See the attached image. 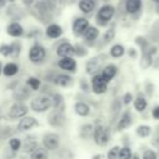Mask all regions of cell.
I'll return each mask as SVG.
<instances>
[{
    "instance_id": "cell-1",
    "label": "cell",
    "mask_w": 159,
    "mask_h": 159,
    "mask_svg": "<svg viewBox=\"0 0 159 159\" xmlns=\"http://www.w3.org/2000/svg\"><path fill=\"white\" fill-rule=\"evenodd\" d=\"M116 15V7L112 4H103L96 14V22L98 26H107Z\"/></svg>"
},
{
    "instance_id": "cell-2",
    "label": "cell",
    "mask_w": 159,
    "mask_h": 159,
    "mask_svg": "<svg viewBox=\"0 0 159 159\" xmlns=\"http://www.w3.org/2000/svg\"><path fill=\"white\" fill-rule=\"evenodd\" d=\"M46 48L39 43V42H35L30 48H29V52H27V57L30 60L31 63H35V65H40L45 61L46 58Z\"/></svg>"
},
{
    "instance_id": "cell-3",
    "label": "cell",
    "mask_w": 159,
    "mask_h": 159,
    "mask_svg": "<svg viewBox=\"0 0 159 159\" xmlns=\"http://www.w3.org/2000/svg\"><path fill=\"white\" fill-rule=\"evenodd\" d=\"M30 107L34 112H37V113H42V112H46L48 111L51 107H52V103H51V98L46 94H41V96H37L35 97L31 103H30Z\"/></svg>"
},
{
    "instance_id": "cell-4",
    "label": "cell",
    "mask_w": 159,
    "mask_h": 159,
    "mask_svg": "<svg viewBox=\"0 0 159 159\" xmlns=\"http://www.w3.org/2000/svg\"><path fill=\"white\" fill-rule=\"evenodd\" d=\"M92 138H93V140L97 145L104 147V145H107V143L109 142V138H111L109 129L101 125V124H97V125H94Z\"/></svg>"
},
{
    "instance_id": "cell-5",
    "label": "cell",
    "mask_w": 159,
    "mask_h": 159,
    "mask_svg": "<svg viewBox=\"0 0 159 159\" xmlns=\"http://www.w3.org/2000/svg\"><path fill=\"white\" fill-rule=\"evenodd\" d=\"M104 60H106V56H103V55H99V56H96V57H92L91 60H88L87 63H86V72H87V75L93 76V75L99 73L101 70L103 68L102 67V62Z\"/></svg>"
},
{
    "instance_id": "cell-6",
    "label": "cell",
    "mask_w": 159,
    "mask_h": 159,
    "mask_svg": "<svg viewBox=\"0 0 159 159\" xmlns=\"http://www.w3.org/2000/svg\"><path fill=\"white\" fill-rule=\"evenodd\" d=\"M89 86H91V89H92V92L94 94H103L108 89V83L104 82V80L102 78V76L99 73L92 76Z\"/></svg>"
},
{
    "instance_id": "cell-7",
    "label": "cell",
    "mask_w": 159,
    "mask_h": 159,
    "mask_svg": "<svg viewBox=\"0 0 159 159\" xmlns=\"http://www.w3.org/2000/svg\"><path fill=\"white\" fill-rule=\"evenodd\" d=\"M29 108L24 102H15L14 104H11V107L9 108V118L11 119H19L22 118L27 114Z\"/></svg>"
},
{
    "instance_id": "cell-8",
    "label": "cell",
    "mask_w": 159,
    "mask_h": 159,
    "mask_svg": "<svg viewBox=\"0 0 159 159\" xmlns=\"http://www.w3.org/2000/svg\"><path fill=\"white\" fill-rule=\"evenodd\" d=\"M89 26V21L84 16H78L72 21V34L76 37H80L83 35V32Z\"/></svg>"
},
{
    "instance_id": "cell-9",
    "label": "cell",
    "mask_w": 159,
    "mask_h": 159,
    "mask_svg": "<svg viewBox=\"0 0 159 159\" xmlns=\"http://www.w3.org/2000/svg\"><path fill=\"white\" fill-rule=\"evenodd\" d=\"M42 144H43V148H46L47 150H55L60 145V135L57 133L48 132V133L43 134Z\"/></svg>"
},
{
    "instance_id": "cell-10",
    "label": "cell",
    "mask_w": 159,
    "mask_h": 159,
    "mask_svg": "<svg viewBox=\"0 0 159 159\" xmlns=\"http://www.w3.org/2000/svg\"><path fill=\"white\" fill-rule=\"evenodd\" d=\"M57 67L65 72H76L77 62L73 57H62L57 61Z\"/></svg>"
},
{
    "instance_id": "cell-11",
    "label": "cell",
    "mask_w": 159,
    "mask_h": 159,
    "mask_svg": "<svg viewBox=\"0 0 159 159\" xmlns=\"http://www.w3.org/2000/svg\"><path fill=\"white\" fill-rule=\"evenodd\" d=\"M56 55L60 58H62V57H73L75 56V47L68 41H63L56 47Z\"/></svg>"
},
{
    "instance_id": "cell-12",
    "label": "cell",
    "mask_w": 159,
    "mask_h": 159,
    "mask_svg": "<svg viewBox=\"0 0 159 159\" xmlns=\"http://www.w3.org/2000/svg\"><path fill=\"white\" fill-rule=\"evenodd\" d=\"M6 34L14 39H19L21 36H24L25 34V30L22 27V25L19 22V21H11L7 24L6 26Z\"/></svg>"
},
{
    "instance_id": "cell-13",
    "label": "cell",
    "mask_w": 159,
    "mask_h": 159,
    "mask_svg": "<svg viewBox=\"0 0 159 159\" xmlns=\"http://www.w3.org/2000/svg\"><path fill=\"white\" fill-rule=\"evenodd\" d=\"M65 120H66V118H65L63 113H62V112H58V111H55V109H53V111L48 114V117H47L48 124H50L51 127H53V128H60V127H62V125L65 124Z\"/></svg>"
},
{
    "instance_id": "cell-14",
    "label": "cell",
    "mask_w": 159,
    "mask_h": 159,
    "mask_svg": "<svg viewBox=\"0 0 159 159\" xmlns=\"http://www.w3.org/2000/svg\"><path fill=\"white\" fill-rule=\"evenodd\" d=\"M117 73H118V67H117L114 63H108V65H106V66L101 70V72H99V75L102 76V78H103L104 82H107V83H109V82L116 77Z\"/></svg>"
},
{
    "instance_id": "cell-15",
    "label": "cell",
    "mask_w": 159,
    "mask_h": 159,
    "mask_svg": "<svg viewBox=\"0 0 159 159\" xmlns=\"http://www.w3.org/2000/svg\"><path fill=\"white\" fill-rule=\"evenodd\" d=\"M51 82L58 87H68L72 84L73 78L67 73H53Z\"/></svg>"
},
{
    "instance_id": "cell-16",
    "label": "cell",
    "mask_w": 159,
    "mask_h": 159,
    "mask_svg": "<svg viewBox=\"0 0 159 159\" xmlns=\"http://www.w3.org/2000/svg\"><path fill=\"white\" fill-rule=\"evenodd\" d=\"M62 34H63V29H62L58 24H56V22H51V24H48L47 27H46V30H45V35H46V37L52 39V40L60 39V37L62 36Z\"/></svg>"
},
{
    "instance_id": "cell-17",
    "label": "cell",
    "mask_w": 159,
    "mask_h": 159,
    "mask_svg": "<svg viewBox=\"0 0 159 159\" xmlns=\"http://www.w3.org/2000/svg\"><path fill=\"white\" fill-rule=\"evenodd\" d=\"M143 6V0H125L124 9L125 12L129 15H137L140 12Z\"/></svg>"
},
{
    "instance_id": "cell-18",
    "label": "cell",
    "mask_w": 159,
    "mask_h": 159,
    "mask_svg": "<svg viewBox=\"0 0 159 159\" xmlns=\"http://www.w3.org/2000/svg\"><path fill=\"white\" fill-rule=\"evenodd\" d=\"M39 123L37 120L34 118V117H30V116H25L20 119L19 124H17V130L19 132H26V130H30L31 128L36 127Z\"/></svg>"
},
{
    "instance_id": "cell-19",
    "label": "cell",
    "mask_w": 159,
    "mask_h": 159,
    "mask_svg": "<svg viewBox=\"0 0 159 159\" xmlns=\"http://www.w3.org/2000/svg\"><path fill=\"white\" fill-rule=\"evenodd\" d=\"M14 99L16 102H25L30 96H31V89L25 84V86H19L14 91Z\"/></svg>"
},
{
    "instance_id": "cell-20",
    "label": "cell",
    "mask_w": 159,
    "mask_h": 159,
    "mask_svg": "<svg viewBox=\"0 0 159 159\" xmlns=\"http://www.w3.org/2000/svg\"><path fill=\"white\" fill-rule=\"evenodd\" d=\"M82 37H83V40H84L87 43H93V42L99 37V29H98L97 26L89 25V26L87 27V30L83 32Z\"/></svg>"
},
{
    "instance_id": "cell-21",
    "label": "cell",
    "mask_w": 159,
    "mask_h": 159,
    "mask_svg": "<svg viewBox=\"0 0 159 159\" xmlns=\"http://www.w3.org/2000/svg\"><path fill=\"white\" fill-rule=\"evenodd\" d=\"M132 113H130V111H124L122 114H120V117H119V119H118V123H117V130H123V129H127L130 124H132Z\"/></svg>"
},
{
    "instance_id": "cell-22",
    "label": "cell",
    "mask_w": 159,
    "mask_h": 159,
    "mask_svg": "<svg viewBox=\"0 0 159 159\" xmlns=\"http://www.w3.org/2000/svg\"><path fill=\"white\" fill-rule=\"evenodd\" d=\"M77 6H78V10L82 14L87 15V14H91V12L94 11V9H96V0H80Z\"/></svg>"
},
{
    "instance_id": "cell-23",
    "label": "cell",
    "mask_w": 159,
    "mask_h": 159,
    "mask_svg": "<svg viewBox=\"0 0 159 159\" xmlns=\"http://www.w3.org/2000/svg\"><path fill=\"white\" fill-rule=\"evenodd\" d=\"M51 103H52V107L55 111H58V112H65V99L62 97L61 93H53L52 94V98H51Z\"/></svg>"
},
{
    "instance_id": "cell-24",
    "label": "cell",
    "mask_w": 159,
    "mask_h": 159,
    "mask_svg": "<svg viewBox=\"0 0 159 159\" xmlns=\"http://www.w3.org/2000/svg\"><path fill=\"white\" fill-rule=\"evenodd\" d=\"M21 148H22V152H24V153L30 154V153H31V152H32L35 148H37V142H36V138H35V137H32V135L26 137V138L24 139V142H22Z\"/></svg>"
},
{
    "instance_id": "cell-25",
    "label": "cell",
    "mask_w": 159,
    "mask_h": 159,
    "mask_svg": "<svg viewBox=\"0 0 159 159\" xmlns=\"http://www.w3.org/2000/svg\"><path fill=\"white\" fill-rule=\"evenodd\" d=\"M19 65L16 62H7L2 66V73L6 77H12L19 73Z\"/></svg>"
},
{
    "instance_id": "cell-26",
    "label": "cell",
    "mask_w": 159,
    "mask_h": 159,
    "mask_svg": "<svg viewBox=\"0 0 159 159\" xmlns=\"http://www.w3.org/2000/svg\"><path fill=\"white\" fill-rule=\"evenodd\" d=\"M73 108H75V112L78 116H81V117H87L89 114V112H91V107L86 102H82V101L76 102L75 106H73Z\"/></svg>"
},
{
    "instance_id": "cell-27",
    "label": "cell",
    "mask_w": 159,
    "mask_h": 159,
    "mask_svg": "<svg viewBox=\"0 0 159 159\" xmlns=\"http://www.w3.org/2000/svg\"><path fill=\"white\" fill-rule=\"evenodd\" d=\"M30 159H48V152L43 147H37L30 153Z\"/></svg>"
},
{
    "instance_id": "cell-28",
    "label": "cell",
    "mask_w": 159,
    "mask_h": 159,
    "mask_svg": "<svg viewBox=\"0 0 159 159\" xmlns=\"http://www.w3.org/2000/svg\"><path fill=\"white\" fill-rule=\"evenodd\" d=\"M125 53V48L120 43H114L109 50V56L113 58H120Z\"/></svg>"
},
{
    "instance_id": "cell-29",
    "label": "cell",
    "mask_w": 159,
    "mask_h": 159,
    "mask_svg": "<svg viewBox=\"0 0 159 159\" xmlns=\"http://www.w3.org/2000/svg\"><path fill=\"white\" fill-rule=\"evenodd\" d=\"M147 106H148V103H147L145 97H144L142 93H139V96L134 99V108H135V111L139 112V113H142V112L145 111Z\"/></svg>"
},
{
    "instance_id": "cell-30",
    "label": "cell",
    "mask_w": 159,
    "mask_h": 159,
    "mask_svg": "<svg viewBox=\"0 0 159 159\" xmlns=\"http://www.w3.org/2000/svg\"><path fill=\"white\" fill-rule=\"evenodd\" d=\"M93 129H94V127H93L91 123L83 124V125L81 127V129H80V137H81L82 139H88V138H91L92 134H93Z\"/></svg>"
},
{
    "instance_id": "cell-31",
    "label": "cell",
    "mask_w": 159,
    "mask_h": 159,
    "mask_svg": "<svg viewBox=\"0 0 159 159\" xmlns=\"http://www.w3.org/2000/svg\"><path fill=\"white\" fill-rule=\"evenodd\" d=\"M26 86L31 89V91H39L40 87H41V81L40 78L35 77V76H30L27 80H26Z\"/></svg>"
},
{
    "instance_id": "cell-32",
    "label": "cell",
    "mask_w": 159,
    "mask_h": 159,
    "mask_svg": "<svg viewBox=\"0 0 159 159\" xmlns=\"http://www.w3.org/2000/svg\"><path fill=\"white\" fill-rule=\"evenodd\" d=\"M114 36H116V27L114 26H111V27H108L104 31V34L102 36V42L103 43H109L114 39Z\"/></svg>"
},
{
    "instance_id": "cell-33",
    "label": "cell",
    "mask_w": 159,
    "mask_h": 159,
    "mask_svg": "<svg viewBox=\"0 0 159 159\" xmlns=\"http://www.w3.org/2000/svg\"><path fill=\"white\" fill-rule=\"evenodd\" d=\"M135 133H137V135L140 137V138H147V137L150 135L152 128H150L149 125H147V124H142V125H139V127L135 129Z\"/></svg>"
},
{
    "instance_id": "cell-34",
    "label": "cell",
    "mask_w": 159,
    "mask_h": 159,
    "mask_svg": "<svg viewBox=\"0 0 159 159\" xmlns=\"http://www.w3.org/2000/svg\"><path fill=\"white\" fill-rule=\"evenodd\" d=\"M21 145H22V142L21 139L16 138V137H12L9 139V148L12 150V152H17L21 149Z\"/></svg>"
},
{
    "instance_id": "cell-35",
    "label": "cell",
    "mask_w": 159,
    "mask_h": 159,
    "mask_svg": "<svg viewBox=\"0 0 159 159\" xmlns=\"http://www.w3.org/2000/svg\"><path fill=\"white\" fill-rule=\"evenodd\" d=\"M132 150L129 147L124 145L119 149V153H118V159H132Z\"/></svg>"
},
{
    "instance_id": "cell-36",
    "label": "cell",
    "mask_w": 159,
    "mask_h": 159,
    "mask_svg": "<svg viewBox=\"0 0 159 159\" xmlns=\"http://www.w3.org/2000/svg\"><path fill=\"white\" fill-rule=\"evenodd\" d=\"M11 43H1L0 45V55L4 57H11Z\"/></svg>"
},
{
    "instance_id": "cell-37",
    "label": "cell",
    "mask_w": 159,
    "mask_h": 159,
    "mask_svg": "<svg viewBox=\"0 0 159 159\" xmlns=\"http://www.w3.org/2000/svg\"><path fill=\"white\" fill-rule=\"evenodd\" d=\"M11 48H12L11 57L12 58H17L20 52H21V43L19 41H14V42H11Z\"/></svg>"
},
{
    "instance_id": "cell-38",
    "label": "cell",
    "mask_w": 159,
    "mask_h": 159,
    "mask_svg": "<svg viewBox=\"0 0 159 159\" xmlns=\"http://www.w3.org/2000/svg\"><path fill=\"white\" fill-rule=\"evenodd\" d=\"M119 149H120V147H118V145L112 147V148L108 150V153H107V159H118Z\"/></svg>"
},
{
    "instance_id": "cell-39",
    "label": "cell",
    "mask_w": 159,
    "mask_h": 159,
    "mask_svg": "<svg viewBox=\"0 0 159 159\" xmlns=\"http://www.w3.org/2000/svg\"><path fill=\"white\" fill-rule=\"evenodd\" d=\"M73 47H75V56H78V57H82V56H84V55H87V50H86V47H83L82 45H80V43H77V45H75Z\"/></svg>"
},
{
    "instance_id": "cell-40",
    "label": "cell",
    "mask_w": 159,
    "mask_h": 159,
    "mask_svg": "<svg viewBox=\"0 0 159 159\" xmlns=\"http://www.w3.org/2000/svg\"><path fill=\"white\" fill-rule=\"evenodd\" d=\"M142 159H158V157H157V153L153 149H147V150H144V153L142 155Z\"/></svg>"
},
{
    "instance_id": "cell-41",
    "label": "cell",
    "mask_w": 159,
    "mask_h": 159,
    "mask_svg": "<svg viewBox=\"0 0 159 159\" xmlns=\"http://www.w3.org/2000/svg\"><path fill=\"white\" fill-rule=\"evenodd\" d=\"M132 101H133V94H132L130 92H127V93L123 94V97H122V103H123L124 106H128Z\"/></svg>"
},
{
    "instance_id": "cell-42",
    "label": "cell",
    "mask_w": 159,
    "mask_h": 159,
    "mask_svg": "<svg viewBox=\"0 0 159 159\" xmlns=\"http://www.w3.org/2000/svg\"><path fill=\"white\" fill-rule=\"evenodd\" d=\"M80 86H81V89L84 91V92H88L91 89V86L88 84V82H86L84 80H81L80 81Z\"/></svg>"
},
{
    "instance_id": "cell-43",
    "label": "cell",
    "mask_w": 159,
    "mask_h": 159,
    "mask_svg": "<svg viewBox=\"0 0 159 159\" xmlns=\"http://www.w3.org/2000/svg\"><path fill=\"white\" fill-rule=\"evenodd\" d=\"M152 116H153V118H154V119L159 120V104H158V106H155V107L152 109Z\"/></svg>"
},
{
    "instance_id": "cell-44",
    "label": "cell",
    "mask_w": 159,
    "mask_h": 159,
    "mask_svg": "<svg viewBox=\"0 0 159 159\" xmlns=\"http://www.w3.org/2000/svg\"><path fill=\"white\" fill-rule=\"evenodd\" d=\"M152 143H153V145H154L155 148H158V149H159V135H157V137L152 140Z\"/></svg>"
},
{
    "instance_id": "cell-45",
    "label": "cell",
    "mask_w": 159,
    "mask_h": 159,
    "mask_svg": "<svg viewBox=\"0 0 159 159\" xmlns=\"http://www.w3.org/2000/svg\"><path fill=\"white\" fill-rule=\"evenodd\" d=\"M128 53H129V56H130L132 58H135V57H137V51H135L134 48H129Z\"/></svg>"
},
{
    "instance_id": "cell-46",
    "label": "cell",
    "mask_w": 159,
    "mask_h": 159,
    "mask_svg": "<svg viewBox=\"0 0 159 159\" xmlns=\"http://www.w3.org/2000/svg\"><path fill=\"white\" fill-rule=\"evenodd\" d=\"M6 2H7V0H0V9L5 7L6 6Z\"/></svg>"
},
{
    "instance_id": "cell-47",
    "label": "cell",
    "mask_w": 159,
    "mask_h": 159,
    "mask_svg": "<svg viewBox=\"0 0 159 159\" xmlns=\"http://www.w3.org/2000/svg\"><path fill=\"white\" fill-rule=\"evenodd\" d=\"M101 158H102V155H101V154H96V155H93V157H92V159H101Z\"/></svg>"
},
{
    "instance_id": "cell-48",
    "label": "cell",
    "mask_w": 159,
    "mask_h": 159,
    "mask_svg": "<svg viewBox=\"0 0 159 159\" xmlns=\"http://www.w3.org/2000/svg\"><path fill=\"white\" fill-rule=\"evenodd\" d=\"M132 159H139L138 154H134V155H132Z\"/></svg>"
},
{
    "instance_id": "cell-49",
    "label": "cell",
    "mask_w": 159,
    "mask_h": 159,
    "mask_svg": "<svg viewBox=\"0 0 159 159\" xmlns=\"http://www.w3.org/2000/svg\"><path fill=\"white\" fill-rule=\"evenodd\" d=\"M153 2H154L157 6H159V0H153Z\"/></svg>"
},
{
    "instance_id": "cell-50",
    "label": "cell",
    "mask_w": 159,
    "mask_h": 159,
    "mask_svg": "<svg viewBox=\"0 0 159 159\" xmlns=\"http://www.w3.org/2000/svg\"><path fill=\"white\" fill-rule=\"evenodd\" d=\"M1 73H2V65H1V62H0V76H1Z\"/></svg>"
}]
</instances>
